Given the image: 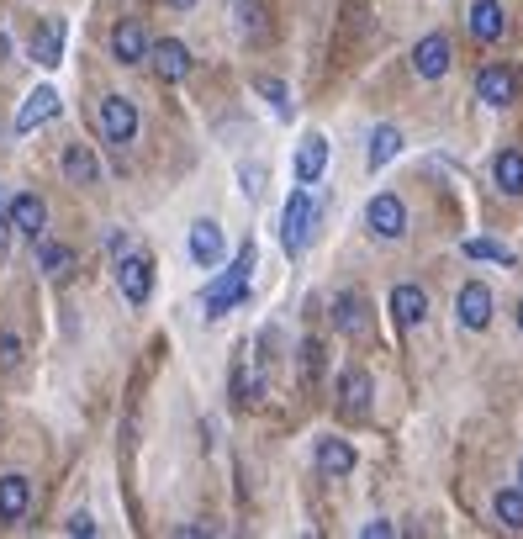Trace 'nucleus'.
Returning <instances> with one entry per match:
<instances>
[{"label":"nucleus","instance_id":"21","mask_svg":"<svg viewBox=\"0 0 523 539\" xmlns=\"http://www.w3.org/2000/svg\"><path fill=\"white\" fill-rule=\"evenodd\" d=\"M59 59H64V22H43L32 32V64L59 69Z\"/></svg>","mask_w":523,"mask_h":539},{"label":"nucleus","instance_id":"39","mask_svg":"<svg viewBox=\"0 0 523 539\" xmlns=\"http://www.w3.org/2000/svg\"><path fill=\"white\" fill-rule=\"evenodd\" d=\"M518 492H523V460H518Z\"/></svg>","mask_w":523,"mask_h":539},{"label":"nucleus","instance_id":"35","mask_svg":"<svg viewBox=\"0 0 523 539\" xmlns=\"http://www.w3.org/2000/svg\"><path fill=\"white\" fill-rule=\"evenodd\" d=\"M360 534H365V539H391V534H397V524H386V518H370Z\"/></svg>","mask_w":523,"mask_h":539},{"label":"nucleus","instance_id":"19","mask_svg":"<svg viewBox=\"0 0 523 539\" xmlns=\"http://www.w3.org/2000/svg\"><path fill=\"white\" fill-rule=\"evenodd\" d=\"M312 460H317V471H323V476H349L354 471V444L328 434V439H317V455Z\"/></svg>","mask_w":523,"mask_h":539},{"label":"nucleus","instance_id":"32","mask_svg":"<svg viewBox=\"0 0 523 539\" xmlns=\"http://www.w3.org/2000/svg\"><path fill=\"white\" fill-rule=\"evenodd\" d=\"M238 27L259 32V6H254V0H238Z\"/></svg>","mask_w":523,"mask_h":539},{"label":"nucleus","instance_id":"40","mask_svg":"<svg viewBox=\"0 0 523 539\" xmlns=\"http://www.w3.org/2000/svg\"><path fill=\"white\" fill-rule=\"evenodd\" d=\"M518 333H523V302H518Z\"/></svg>","mask_w":523,"mask_h":539},{"label":"nucleus","instance_id":"1","mask_svg":"<svg viewBox=\"0 0 523 539\" xmlns=\"http://www.w3.org/2000/svg\"><path fill=\"white\" fill-rule=\"evenodd\" d=\"M249 270H254V244L238 249V254H233V265L207 286V318H222L228 307L244 302V296H249Z\"/></svg>","mask_w":523,"mask_h":539},{"label":"nucleus","instance_id":"9","mask_svg":"<svg viewBox=\"0 0 523 539\" xmlns=\"http://www.w3.org/2000/svg\"><path fill=\"white\" fill-rule=\"evenodd\" d=\"M386 307H391V323H397V328H418L428 318V291L413 286V281H402V286H391Z\"/></svg>","mask_w":523,"mask_h":539},{"label":"nucleus","instance_id":"17","mask_svg":"<svg viewBox=\"0 0 523 539\" xmlns=\"http://www.w3.org/2000/svg\"><path fill=\"white\" fill-rule=\"evenodd\" d=\"M222 249H228V244H222V228H217L212 217L191 222V259H196L201 270H212L217 259H222Z\"/></svg>","mask_w":523,"mask_h":539},{"label":"nucleus","instance_id":"31","mask_svg":"<svg viewBox=\"0 0 523 539\" xmlns=\"http://www.w3.org/2000/svg\"><path fill=\"white\" fill-rule=\"evenodd\" d=\"M238 180H244V196L259 201V191H265V164H244V170H238Z\"/></svg>","mask_w":523,"mask_h":539},{"label":"nucleus","instance_id":"23","mask_svg":"<svg viewBox=\"0 0 523 539\" xmlns=\"http://www.w3.org/2000/svg\"><path fill=\"white\" fill-rule=\"evenodd\" d=\"M492 180L502 196H523V154L518 148H502V154L492 159Z\"/></svg>","mask_w":523,"mask_h":539},{"label":"nucleus","instance_id":"11","mask_svg":"<svg viewBox=\"0 0 523 539\" xmlns=\"http://www.w3.org/2000/svg\"><path fill=\"white\" fill-rule=\"evenodd\" d=\"M32 508V481L22 471H6L0 476V524H22Z\"/></svg>","mask_w":523,"mask_h":539},{"label":"nucleus","instance_id":"20","mask_svg":"<svg viewBox=\"0 0 523 539\" xmlns=\"http://www.w3.org/2000/svg\"><path fill=\"white\" fill-rule=\"evenodd\" d=\"M59 164H64V180L69 185H101V164H96V154H90L85 143H69Z\"/></svg>","mask_w":523,"mask_h":539},{"label":"nucleus","instance_id":"7","mask_svg":"<svg viewBox=\"0 0 523 539\" xmlns=\"http://www.w3.org/2000/svg\"><path fill=\"white\" fill-rule=\"evenodd\" d=\"M450 64H455V53H450V37H444V32H428L423 43L413 48V74H418V80H444Z\"/></svg>","mask_w":523,"mask_h":539},{"label":"nucleus","instance_id":"18","mask_svg":"<svg viewBox=\"0 0 523 539\" xmlns=\"http://www.w3.org/2000/svg\"><path fill=\"white\" fill-rule=\"evenodd\" d=\"M333 328H339V333H365L370 328V302L360 291L333 296Z\"/></svg>","mask_w":523,"mask_h":539},{"label":"nucleus","instance_id":"5","mask_svg":"<svg viewBox=\"0 0 523 539\" xmlns=\"http://www.w3.org/2000/svg\"><path fill=\"white\" fill-rule=\"evenodd\" d=\"M148 64L164 85H180L185 74H191V48L180 43V37H159V43H148Z\"/></svg>","mask_w":523,"mask_h":539},{"label":"nucleus","instance_id":"16","mask_svg":"<svg viewBox=\"0 0 523 539\" xmlns=\"http://www.w3.org/2000/svg\"><path fill=\"white\" fill-rule=\"evenodd\" d=\"M323 170H328V138L323 133H307L302 148H296V180L317 185V180H323Z\"/></svg>","mask_w":523,"mask_h":539},{"label":"nucleus","instance_id":"27","mask_svg":"<svg viewBox=\"0 0 523 539\" xmlns=\"http://www.w3.org/2000/svg\"><path fill=\"white\" fill-rule=\"evenodd\" d=\"M259 397H265V381L249 376L244 365H233V407H254Z\"/></svg>","mask_w":523,"mask_h":539},{"label":"nucleus","instance_id":"30","mask_svg":"<svg viewBox=\"0 0 523 539\" xmlns=\"http://www.w3.org/2000/svg\"><path fill=\"white\" fill-rule=\"evenodd\" d=\"M323 365H328V349L317 344V339H307V344H302V376L317 381V376H323Z\"/></svg>","mask_w":523,"mask_h":539},{"label":"nucleus","instance_id":"28","mask_svg":"<svg viewBox=\"0 0 523 539\" xmlns=\"http://www.w3.org/2000/svg\"><path fill=\"white\" fill-rule=\"evenodd\" d=\"M465 259H487V265H513V254L497 238H465Z\"/></svg>","mask_w":523,"mask_h":539},{"label":"nucleus","instance_id":"37","mask_svg":"<svg viewBox=\"0 0 523 539\" xmlns=\"http://www.w3.org/2000/svg\"><path fill=\"white\" fill-rule=\"evenodd\" d=\"M11 244V217H6V191H0V254Z\"/></svg>","mask_w":523,"mask_h":539},{"label":"nucleus","instance_id":"15","mask_svg":"<svg viewBox=\"0 0 523 539\" xmlns=\"http://www.w3.org/2000/svg\"><path fill=\"white\" fill-rule=\"evenodd\" d=\"M465 27H471L476 43H497V37L508 32V16H502L497 0H471V16H465Z\"/></svg>","mask_w":523,"mask_h":539},{"label":"nucleus","instance_id":"29","mask_svg":"<svg viewBox=\"0 0 523 539\" xmlns=\"http://www.w3.org/2000/svg\"><path fill=\"white\" fill-rule=\"evenodd\" d=\"M254 90L275 106V117H291V90H286V80H270V74H265V80H254Z\"/></svg>","mask_w":523,"mask_h":539},{"label":"nucleus","instance_id":"33","mask_svg":"<svg viewBox=\"0 0 523 539\" xmlns=\"http://www.w3.org/2000/svg\"><path fill=\"white\" fill-rule=\"evenodd\" d=\"M69 534H80V539H90V534H96V518H90V513H69V524H64Z\"/></svg>","mask_w":523,"mask_h":539},{"label":"nucleus","instance_id":"14","mask_svg":"<svg viewBox=\"0 0 523 539\" xmlns=\"http://www.w3.org/2000/svg\"><path fill=\"white\" fill-rule=\"evenodd\" d=\"M455 312H460L465 328H487L492 323V291L481 286V281H465L460 296H455Z\"/></svg>","mask_w":523,"mask_h":539},{"label":"nucleus","instance_id":"34","mask_svg":"<svg viewBox=\"0 0 523 539\" xmlns=\"http://www.w3.org/2000/svg\"><path fill=\"white\" fill-rule=\"evenodd\" d=\"M16 360H22V344L11 333H0V365H16Z\"/></svg>","mask_w":523,"mask_h":539},{"label":"nucleus","instance_id":"10","mask_svg":"<svg viewBox=\"0 0 523 539\" xmlns=\"http://www.w3.org/2000/svg\"><path fill=\"white\" fill-rule=\"evenodd\" d=\"M53 117H59V90H53V85H37L32 90V96L22 101V111H16V133H37V127H43V122H53Z\"/></svg>","mask_w":523,"mask_h":539},{"label":"nucleus","instance_id":"38","mask_svg":"<svg viewBox=\"0 0 523 539\" xmlns=\"http://www.w3.org/2000/svg\"><path fill=\"white\" fill-rule=\"evenodd\" d=\"M164 6H175V11H191V6H196V0H164Z\"/></svg>","mask_w":523,"mask_h":539},{"label":"nucleus","instance_id":"26","mask_svg":"<svg viewBox=\"0 0 523 539\" xmlns=\"http://www.w3.org/2000/svg\"><path fill=\"white\" fill-rule=\"evenodd\" d=\"M497 524L508 529V534H523V492L513 487V492H497Z\"/></svg>","mask_w":523,"mask_h":539},{"label":"nucleus","instance_id":"3","mask_svg":"<svg viewBox=\"0 0 523 539\" xmlns=\"http://www.w3.org/2000/svg\"><path fill=\"white\" fill-rule=\"evenodd\" d=\"M117 286H122V296H127L133 307H143L148 296H154V259L127 249V254L117 259Z\"/></svg>","mask_w":523,"mask_h":539},{"label":"nucleus","instance_id":"4","mask_svg":"<svg viewBox=\"0 0 523 539\" xmlns=\"http://www.w3.org/2000/svg\"><path fill=\"white\" fill-rule=\"evenodd\" d=\"M101 138L117 143V148L138 138V106L127 101V96H106L101 101Z\"/></svg>","mask_w":523,"mask_h":539},{"label":"nucleus","instance_id":"8","mask_svg":"<svg viewBox=\"0 0 523 539\" xmlns=\"http://www.w3.org/2000/svg\"><path fill=\"white\" fill-rule=\"evenodd\" d=\"M6 217H11V228H16V233H27V238H32V244L48 233V201H43V196H32V191L11 196V201H6Z\"/></svg>","mask_w":523,"mask_h":539},{"label":"nucleus","instance_id":"12","mask_svg":"<svg viewBox=\"0 0 523 539\" xmlns=\"http://www.w3.org/2000/svg\"><path fill=\"white\" fill-rule=\"evenodd\" d=\"M111 59H117V64H143L148 59V32H143V22L127 16V22L111 27Z\"/></svg>","mask_w":523,"mask_h":539},{"label":"nucleus","instance_id":"24","mask_svg":"<svg viewBox=\"0 0 523 539\" xmlns=\"http://www.w3.org/2000/svg\"><path fill=\"white\" fill-rule=\"evenodd\" d=\"M370 392H376V386H370L365 370H344V376H339V407H344V413H365Z\"/></svg>","mask_w":523,"mask_h":539},{"label":"nucleus","instance_id":"13","mask_svg":"<svg viewBox=\"0 0 523 539\" xmlns=\"http://www.w3.org/2000/svg\"><path fill=\"white\" fill-rule=\"evenodd\" d=\"M476 96L487 101V106H513V101H518V80H513V69L487 64V69L476 74Z\"/></svg>","mask_w":523,"mask_h":539},{"label":"nucleus","instance_id":"25","mask_svg":"<svg viewBox=\"0 0 523 539\" xmlns=\"http://www.w3.org/2000/svg\"><path fill=\"white\" fill-rule=\"evenodd\" d=\"M402 154V127H391V122H381L376 133H370V170H386L391 159Z\"/></svg>","mask_w":523,"mask_h":539},{"label":"nucleus","instance_id":"22","mask_svg":"<svg viewBox=\"0 0 523 539\" xmlns=\"http://www.w3.org/2000/svg\"><path fill=\"white\" fill-rule=\"evenodd\" d=\"M37 265H43L48 281H69V275H74V249L53 244V238L43 233V238H37Z\"/></svg>","mask_w":523,"mask_h":539},{"label":"nucleus","instance_id":"6","mask_svg":"<svg viewBox=\"0 0 523 539\" xmlns=\"http://www.w3.org/2000/svg\"><path fill=\"white\" fill-rule=\"evenodd\" d=\"M365 228L391 244V238H402V233H407V207H402L397 196H386V191H381V196H370V207H365Z\"/></svg>","mask_w":523,"mask_h":539},{"label":"nucleus","instance_id":"36","mask_svg":"<svg viewBox=\"0 0 523 539\" xmlns=\"http://www.w3.org/2000/svg\"><path fill=\"white\" fill-rule=\"evenodd\" d=\"M106 254H111V259H122V254H127V233L111 228V233H106Z\"/></svg>","mask_w":523,"mask_h":539},{"label":"nucleus","instance_id":"2","mask_svg":"<svg viewBox=\"0 0 523 539\" xmlns=\"http://www.w3.org/2000/svg\"><path fill=\"white\" fill-rule=\"evenodd\" d=\"M312 222H317V201H312V191H291L286 217H280V249H286L291 259L312 244Z\"/></svg>","mask_w":523,"mask_h":539}]
</instances>
